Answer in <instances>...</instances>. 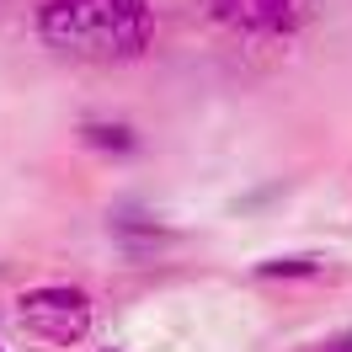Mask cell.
<instances>
[{"instance_id":"52a82bcc","label":"cell","mask_w":352,"mask_h":352,"mask_svg":"<svg viewBox=\"0 0 352 352\" xmlns=\"http://www.w3.org/2000/svg\"><path fill=\"white\" fill-rule=\"evenodd\" d=\"M102 352H118V347H102Z\"/></svg>"},{"instance_id":"7a4b0ae2","label":"cell","mask_w":352,"mask_h":352,"mask_svg":"<svg viewBox=\"0 0 352 352\" xmlns=\"http://www.w3.org/2000/svg\"><path fill=\"white\" fill-rule=\"evenodd\" d=\"M16 320L43 347H75L91 336V299L75 283H38L16 299Z\"/></svg>"},{"instance_id":"277c9868","label":"cell","mask_w":352,"mask_h":352,"mask_svg":"<svg viewBox=\"0 0 352 352\" xmlns=\"http://www.w3.org/2000/svg\"><path fill=\"white\" fill-rule=\"evenodd\" d=\"M80 139H86L91 150H102V155H133V150H139V129H129V123H107V118L80 123Z\"/></svg>"},{"instance_id":"6da1fadb","label":"cell","mask_w":352,"mask_h":352,"mask_svg":"<svg viewBox=\"0 0 352 352\" xmlns=\"http://www.w3.org/2000/svg\"><path fill=\"white\" fill-rule=\"evenodd\" d=\"M38 38L69 59H139L155 11L150 0H38Z\"/></svg>"},{"instance_id":"5b68a950","label":"cell","mask_w":352,"mask_h":352,"mask_svg":"<svg viewBox=\"0 0 352 352\" xmlns=\"http://www.w3.org/2000/svg\"><path fill=\"white\" fill-rule=\"evenodd\" d=\"M256 272L272 283H299V278L320 272V256H267V262H256Z\"/></svg>"},{"instance_id":"ba28073f","label":"cell","mask_w":352,"mask_h":352,"mask_svg":"<svg viewBox=\"0 0 352 352\" xmlns=\"http://www.w3.org/2000/svg\"><path fill=\"white\" fill-rule=\"evenodd\" d=\"M0 352H6V347H0Z\"/></svg>"},{"instance_id":"3957f363","label":"cell","mask_w":352,"mask_h":352,"mask_svg":"<svg viewBox=\"0 0 352 352\" xmlns=\"http://www.w3.org/2000/svg\"><path fill=\"white\" fill-rule=\"evenodd\" d=\"M315 0H208L214 22L235 27L245 38H288L309 22Z\"/></svg>"},{"instance_id":"8992f818","label":"cell","mask_w":352,"mask_h":352,"mask_svg":"<svg viewBox=\"0 0 352 352\" xmlns=\"http://www.w3.org/2000/svg\"><path fill=\"white\" fill-rule=\"evenodd\" d=\"M326 352H352V331H342V336H336V342H331Z\"/></svg>"}]
</instances>
